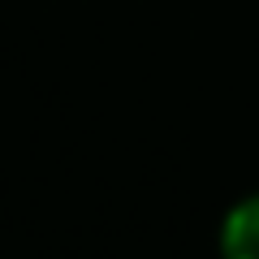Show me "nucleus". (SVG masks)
Listing matches in <instances>:
<instances>
[{"instance_id": "f257e3e1", "label": "nucleus", "mask_w": 259, "mask_h": 259, "mask_svg": "<svg viewBox=\"0 0 259 259\" xmlns=\"http://www.w3.org/2000/svg\"><path fill=\"white\" fill-rule=\"evenodd\" d=\"M221 259H259V194H246L225 212Z\"/></svg>"}]
</instances>
